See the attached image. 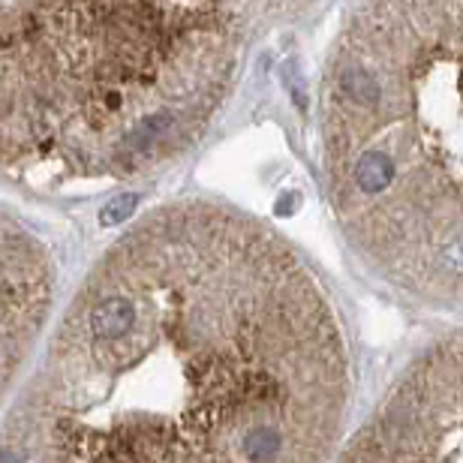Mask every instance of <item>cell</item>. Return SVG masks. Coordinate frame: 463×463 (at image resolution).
<instances>
[{
	"mask_svg": "<svg viewBox=\"0 0 463 463\" xmlns=\"http://www.w3.org/2000/svg\"><path fill=\"white\" fill-rule=\"evenodd\" d=\"M319 142L370 271L463 310V0H358L322 63Z\"/></svg>",
	"mask_w": 463,
	"mask_h": 463,
	"instance_id": "3",
	"label": "cell"
},
{
	"mask_svg": "<svg viewBox=\"0 0 463 463\" xmlns=\"http://www.w3.org/2000/svg\"><path fill=\"white\" fill-rule=\"evenodd\" d=\"M337 463H463V335L410 361Z\"/></svg>",
	"mask_w": 463,
	"mask_h": 463,
	"instance_id": "4",
	"label": "cell"
},
{
	"mask_svg": "<svg viewBox=\"0 0 463 463\" xmlns=\"http://www.w3.org/2000/svg\"><path fill=\"white\" fill-rule=\"evenodd\" d=\"M313 0H4V165L45 196L154 175L208 133L253 43Z\"/></svg>",
	"mask_w": 463,
	"mask_h": 463,
	"instance_id": "2",
	"label": "cell"
},
{
	"mask_svg": "<svg viewBox=\"0 0 463 463\" xmlns=\"http://www.w3.org/2000/svg\"><path fill=\"white\" fill-rule=\"evenodd\" d=\"M349 352L259 220L175 202L90 268L9 406L0 463H331Z\"/></svg>",
	"mask_w": 463,
	"mask_h": 463,
	"instance_id": "1",
	"label": "cell"
},
{
	"mask_svg": "<svg viewBox=\"0 0 463 463\" xmlns=\"http://www.w3.org/2000/svg\"><path fill=\"white\" fill-rule=\"evenodd\" d=\"M52 301V259L31 232L4 217V379L13 385L18 361L43 328Z\"/></svg>",
	"mask_w": 463,
	"mask_h": 463,
	"instance_id": "5",
	"label": "cell"
}]
</instances>
